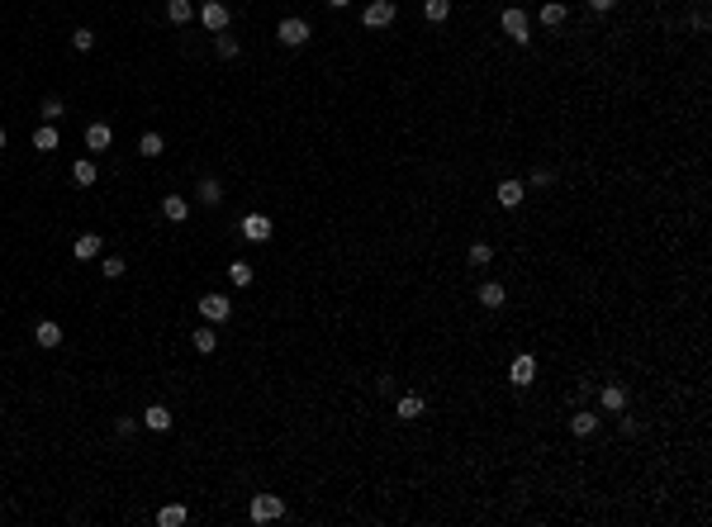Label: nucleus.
Instances as JSON below:
<instances>
[{"label":"nucleus","mask_w":712,"mask_h":527,"mask_svg":"<svg viewBox=\"0 0 712 527\" xmlns=\"http://www.w3.org/2000/svg\"><path fill=\"white\" fill-rule=\"evenodd\" d=\"M247 518H252V523H276V518H285V499L281 494H252Z\"/></svg>","instance_id":"1"},{"label":"nucleus","mask_w":712,"mask_h":527,"mask_svg":"<svg viewBox=\"0 0 712 527\" xmlns=\"http://www.w3.org/2000/svg\"><path fill=\"white\" fill-rule=\"evenodd\" d=\"M395 15H399L395 0H371V5L361 10V24H366V29H390V24H395Z\"/></svg>","instance_id":"2"},{"label":"nucleus","mask_w":712,"mask_h":527,"mask_svg":"<svg viewBox=\"0 0 712 527\" xmlns=\"http://www.w3.org/2000/svg\"><path fill=\"white\" fill-rule=\"evenodd\" d=\"M276 38H281L285 48H304L309 38H314V29H309V19H281V29H276Z\"/></svg>","instance_id":"3"},{"label":"nucleus","mask_w":712,"mask_h":527,"mask_svg":"<svg viewBox=\"0 0 712 527\" xmlns=\"http://www.w3.org/2000/svg\"><path fill=\"white\" fill-rule=\"evenodd\" d=\"M499 24H504V33L513 38V43H522V48L532 43V24H527V10H518V5H513V10H504V19H499Z\"/></svg>","instance_id":"4"},{"label":"nucleus","mask_w":712,"mask_h":527,"mask_svg":"<svg viewBox=\"0 0 712 527\" xmlns=\"http://www.w3.org/2000/svg\"><path fill=\"white\" fill-rule=\"evenodd\" d=\"M508 380L518 385V390H527V385L537 380V361H532V351H522V356H513V366H508Z\"/></svg>","instance_id":"5"},{"label":"nucleus","mask_w":712,"mask_h":527,"mask_svg":"<svg viewBox=\"0 0 712 527\" xmlns=\"http://www.w3.org/2000/svg\"><path fill=\"white\" fill-rule=\"evenodd\" d=\"M494 200H499V205H504V209H518L522 200H527V186H522V181H513V176H508V181H499V186H494Z\"/></svg>","instance_id":"6"},{"label":"nucleus","mask_w":712,"mask_h":527,"mask_svg":"<svg viewBox=\"0 0 712 527\" xmlns=\"http://www.w3.org/2000/svg\"><path fill=\"white\" fill-rule=\"evenodd\" d=\"M200 314H205L209 323H228L233 304H228V295H205V300H200Z\"/></svg>","instance_id":"7"},{"label":"nucleus","mask_w":712,"mask_h":527,"mask_svg":"<svg viewBox=\"0 0 712 527\" xmlns=\"http://www.w3.org/2000/svg\"><path fill=\"white\" fill-rule=\"evenodd\" d=\"M200 19H205V29H209V33H223V29H228V5H223V0H205Z\"/></svg>","instance_id":"8"},{"label":"nucleus","mask_w":712,"mask_h":527,"mask_svg":"<svg viewBox=\"0 0 712 527\" xmlns=\"http://www.w3.org/2000/svg\"><path fill=\"white\" fill-rule=\"evenodd\" d=\"M599 404H603V414H622V409H627V390H622L617 380H608L599 390Z\"/></svg>","instance_id":"9"},{"label":"nucleus","mask_w":712,"mask_h":527,"mask_svg":"<svg viewBox=\"0 0 712 527\" xmlns=\"http://www.w3.org/2000/svg\"><path fill=\"white\" fill-rule=\"evenodd\" d=\"M271 233H276V228H271L266 214H247V219H242V238L247 242H266Z\"/></svg>","instance_id":"10"},{"label":"nucleus","mask_w":712,"mask_h":527,"mask_svg":"<svg viewBox=\"0 0 712 527\" xmlns=\"http://www.w3.org/2000/svg\"><path fill=\"white\" fill-rule=\"evenodd\" d=\"M33 342L43 351H52V347H62V323H52V319H43L38 328H33Z\"/></svg>","instance_id":"11"},{"label":"nucleus","mask_w":712,"mask_h":527,"mask_svg":"<svg viewBox=\"0 0 712 527\" xmlns=\"http://www.w3.org/2000/svg\"><path fill=\"white\" fill-rule=\"evenodd\" d=\"M57 143H62V138H57V128H52V124L33 128V152H57Z\"/></svg>","instance_id":"12"},{"label":"nucleus","mask_w":712,"mask_h":527,"mask_svg":"<svg viewBox=\"0 0 712 527\" xmlns=\"http://www.w3.org/2000/svg\"><path fill=\"white\" fill-rule=\"evenodd\" d=\"M162 214H166L171 224H186V219H190V205H186V195H166V200H162Z\"/></svg>","instance_id":"13"},{"label":"nucleus","mask_w":712,"mask_h":527,"mask_svg":"<svg viewBox=\"0 0 712 527\" xmlns=\"http://www.w3.org/2000/svg\"><path fill=\"white\" fill-rule=\"evenodd\" d=\"M142 423H147L152 432H166V428H171V409H166V404H147Z\"/></svg>","instance_id":"14"},{"label":"nucleus","mask_w":712,"mask_h":527,"mask_svg":"<svg viewBox=\"0 0 712 527\" xmlns=\"http://www.w3.org/2000/svg\"><path fill=\"white\" fill-rule=\"evenodd\" d=\"M110 143H114L110 124H91V128H86V147H91V152H105Z\"/></svg>","instance_id":"15"},{"label":"nucleus","mask_w":712,"mask_h":527,"mask_svg":"<svg viewBox=\"0 0 712 527\" xmlns=\"http://www.w3.org/2000/svg\"><path fill=\"white\" fill-rule=\"evenodd\" d=\"M570 432H575V437H594V432H599V414L580 409V414L570 418Z\"/></svg>","instance_id":"16"},{"label":"nucleus","mask_w":712,"mask_h":527,"mask_svg":"<svg viewBox=\"0 0 712 527\" xmlns=\"http://www.w3.org/2000/svg\"><path fill=\"white\" fill-rule=\"evenodd\" d=\"M72 252H77V261H91V256H100V233H81V238L72 242Z\"/></svg>","instance_id":"17"},{"label":"nucleus","mask_w":712,"mask_h":527,"mask_svg":"<svg viewBox=\"0 0 712 527\" xmlns=\"http://www.w3.org/2000/svg\"><path fill=\"white\" fill-rule=\"evenodd\" d=\"M423 409H427V404H423V395H404L395 414L404 418V423H413V418H423Z\"/></svg>","instance_id":"18"},{"label":"nucleus","mask_w":712,"mask_h":527,"mask_svg":"<svg viewBox=\"0 0 712 527\" xmlns=\"http://www.w3.org/2000/svg\"><path fill=\"white\" fill-rule=\"evenodd\" d=\"M195 195H200V205H219V200H223V186L214 181V176H205V181L195 186Z\"/></svg>","instance_id":"19"},{"label":"nucleus","mask_w":712,"mask_h":527,"mask_svg":"<svg viewBox=\"0 0 712 527\" xmlns=\"http://www.w3.org/2000/svg\"><path fill=\"white\" fill-rule=\"evenodd\" d=\"M190 342H195V351H200V356H209V351L219 347V333H214V328H195V333H190Z\"/></svg>","instance_id":"20"},{"label":"nucleus","mask_w":712,"mask_h":527,"mask_svg":"<svg viewBox=\"0 0 712 527\" xmlns=\"http://www.w3.org/2000/svg\"><path fill=\"white\" fill-rule=\"evenodd\" d=\"M72 181H77V186H95V181H100V171H95V162H91V157H81L77 166H72Z\"/></svg>","instance_id":"21"},{"label":"nucleus","mask_w":712,"mask_h":527,"mask_svg":"<svg viewBox=\"0 0 712 527\" xmlns=\"http://www.w3.org/2000/svg\"><path fill=\"white\" fill-rule=\"evenodd\" d=\"M157 523H162V527H186V523H190V513L181 509V504H166V509L157 513Z\"/></svg>","instance_id":"22"},{"label":"nucleus","mask_w":712,"mask_h":527,"mask_svg":"<svg viewBox=\"0 0 712 527\" xmlns=\"http://www.w3.org/2000/svg\"><path fill=\"white\" fill-rule=\"evenodd\" d=\"M565 15H570V10L560 5V0H551V5H541V24H546V29H560V24H565Z\"/></svg>","instance_id":"23"},{"label":"nucleus","mask_w":712,"mask_h":527,"mask_svg":"<svg viewBox=\"0 0 712 527\" xmlns=\"http://www.w3.org/2000/svg\"><path fill=\"white\" fill-rule=\"evenodd\" d=\"M480 304H485V309H499V304H504V285H499V280H485V285H480Z\"/></svg>","instance_id":"24"},{"label":"nucleus","mask_w":712,"mask_h":527,"mask_svg":"<svg viewBox=\"0 0 712 527\" xmlns=\"http://www.w3.org/2000/svg\"><path fill=\"white\" fill-rule=\"evenodd\" d=\"M214 52H219L223 62H233V57H237V38H228V29L214 33Z\"/></svg>","instance_id":"25"},{"label":"nucleus","mask_w":712,"mask_h":527,"mask_svg":"<svg viewBox=\"0 0 712 527\" xmlns=\"http://www.w3.org/2000/svg\"><path fill=\"white\" fill-rule=\"evenodd\" d=\"M190 15H195L190 0H166V19H171V24H190Z\"/></svg>","instance_id":"26"},{"label":"nucleus","mask_w":712,"mask_h":527,"mask_svg":"<svg viewBox=\"0 0 712 527\" xmlns=\"http://www.w3.org/2000/svg\"><path fill=\"white\" fill-rule=\"evenodd\" d=\"M162 147H166V143H162V133H142V138H138L142 157H162Z\"/></svg>","instance_id":"27"},{"label":"nucleus","mask_w":712,"mask_h":527,"mask_svg":"<svg viewBox=\"0 0 712 527\" xmlns=\"http://www.w3.org/2000/svg\"><path fill=\"white\" fill-rule=\"evenodd\" d=\"M423 15L432 19V24H442V19L451 15V0H427V5H423Z\"/></svg>","instance_id":"28"},{"label":"nucleus","mask_w":712,"mask_h":527,"mask_svg":"<svg viewBox=\"0 0 712 527\" xmlns=\"http://www.w3.org/2000/svg\"><path fill=\"white\" fill-rule=\"evenodd\" d=\"M124 271H128V266H124V256H105V261H100V276H105V280H119Z\"/></svg>","instance_id":"29"},{"label":"nucleus","mask_w":712,"mask_h":527,"mask_svg":"<svg viewBox=\"0 0 712 527\" xmlns=\"http://www.w3.org/2000/svg\"><path fill=\"white\" fill-rule=\"evenodd\" d=\"M228 280H233V285H252V266H247V261H233V266H228Z\"/></svg>","instance_id":"30"},{"label":"nucleus","mask_w":712,"mask_h":527,"mask_svg":"<svg viewBox=\"0 0 712 527\" xmlns=\"http://www.w3.org/2000/svg\"><path fill=\"white\" fill-rule=\"evenodd\" d=\"M490 261H494V247L490 242H475L470 247V266H490Z\"/></svg>","instance_id":"31"},{"label":"nucleus","mask_w":712,"mask_h":527,"mask_svg":"<svg viewBox=\"0 0 712 527\" xmlns=\"http://www.w3.org/2000/svg\"><path fill=\"white\" fill-rule=\"evenodd\" d=\"M57 119H62V100L47 96V100H43V124H57Z\"/></svg>","instance_id":"32"},{"label":"nucleus","mask_w":712,"mask_h":527,"mask_svg":"<svg viewBox=\"0 0 712 527\" xmlns=\"http://www.w3.org/2000/svg\"><path fill=\"white\" fill-rule=\"evenodd\" d=\"M72 48H77V52H91V48H95V33H91V29H77V33H72Z\"/></svg>","instance_id":"33"},{"label":"nucleus","mask_w":712,"mask_h":527,"mask_svg":"<svg viewBox=\"0 0 712 527\" xmlns=\"http://www.w3.org/2000/svg\"><path fill=\"white\" fill-rule=\"evenodd\" d=\"M551 181H555V176L546 171V166H537V171H532V186H537V191H546V186H551Z\"/></svg>","instance_id":"34"},{"label":"nucleus","mask_w":712,"mask_h":527,"mask_svg":"<svg viewBox=\"0 0 712 527\" xmlns=\"http://www.w3.org/2000/svg\"><path fill=\"white\" fill-rule=\"evenodd\" d=\"M133 428H138L133 418H114V432H119V437H128V432H133Z\"/></svg>","instance_id":"35"},{"label":"nucleus","mask_w":712,"mask_h":527,"mask_svg":"<svg viewBox=\"0 0 712 527\" xmlns=\"http://www.w3.org/2000/svg\"><path fill=\"white\" fill-rule=\"evenodd\" d=\"M589 5H594V10H599V15H608V10H613L617 0H589Z\"/></svg>","instance_id":"36"},{"label":"nucleus","mask_w":712,"mask_h":527,"mask_svg":"<svg viewBox=\"0 0 712 527\" xmlns=\"http://www.w3.org/2000/svg\"><path fill=\"white\" fill-rule=\"evenodd\" d=\"M328 5H332V10H342V5H351V0H328Z\"/></svg>","instance_id":"37"},{"label":"nucleus","mask_w":712,"mask_h":527,"mask_svg":"<svg viewBox=\"0 0 712 527\" xmlns=\"http://www.w3.org/2000/svg\"><path fill=\"white\" fill-rule=\"evenodd\" d=\"M5 143H10V138H5V128H0V152H5Z\"/></svg>","instance_id":"38"}]
</instances>
